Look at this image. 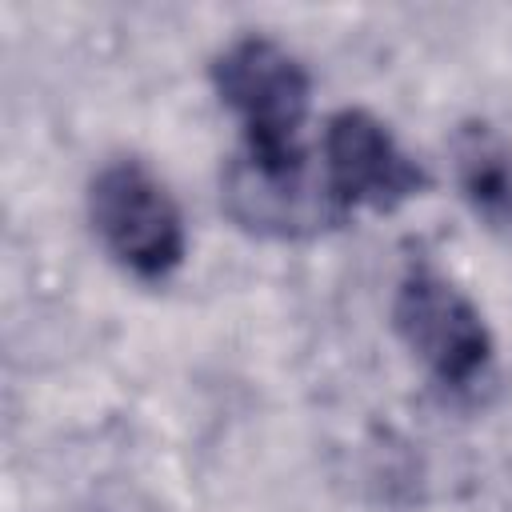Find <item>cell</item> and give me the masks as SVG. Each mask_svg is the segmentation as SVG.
<instances>
[{"mask_svg":"<svg viewBox=\"0 0 512 512\" xmlns=\"http://www.w3.org/2000/svg\"><path fill=\"white\" fill-rule=\"evenodd\" d=\"M212 88L244 128V160L264 172H304L300 128L312 104L308 68L268 36H240L212 60Z\"/></svg>","mask_w":512,"mask_h":512,"instance_id":"cell-1","label":"cell"},{"mask_svg":"<svg viewBox=\"0 0 512 512\" xmlns=\"http://www.w3.org/2000/svg\"><path fill=\"white\" fill-rule=\"evenodd\" d=\"M88 220L104 252L140 280H164L184 264V216L140 160H112L92 176Z\"/></svg>","mask_w":512,"mask_h":512,"instance_id":"cell-2","label":"cell"},{"mask_svg":"<svg viewBox=\"0 0 512 512\" xmlns=\"http://www.w3.org/2000/svg\"><path fill=\"white\" fill-rule=\"evenodd\" d=\"M392 328L404 348L448 388H468L492 360V332L480 308L432 268H412L400 280Z\"/></svg>","mask_w":512,"mask_h":512,"instance_id":"cell-3","label":"cell"},{"mask_svg":"<svg viewBox=\"0 0 512 512\" xmlns=\"http://www.w3.org/2000/svg\"><path fill=\"white\" fill-rule=\"evenodd\" d=\"M324 188L336 208L392 212L428 188V172L396 144L384 120L364 108H340L324 124Z\"/></svg>","mask_w":512,"mask_h":512,"instance_id":"cell-4","label":"cell"},{"mask_svg":"<svg viewBox=\"0 0 512 512\" xmlns=\"http://www.w3.org/2000/svg\"><path fill=\"white\" fill-rule=\"evenodd\" d=\"M224 204L232 220L260 236H312L328 224H340L344 212L328 192H308L304 172H264L252 160H236L224 176Z\"/></svg>","mask_w":512,"mask_h":512,"instance_id":"cell-5","label":"cell"},{"mask_svg":"<svg viewBox=\"0 0 512 512\" xmlns=\"http://www.w3.org/2000/svg\"><path fill=\"white\" fill-rule=\"evenodd\" d=\"M456 176L476 212L504 216L512 208V152L488 124H468L456 136Z\"/></svg>","mask_w":512,"mask_h":512,"instance_id":"cell-6","label":"cell"}]
</instances>
